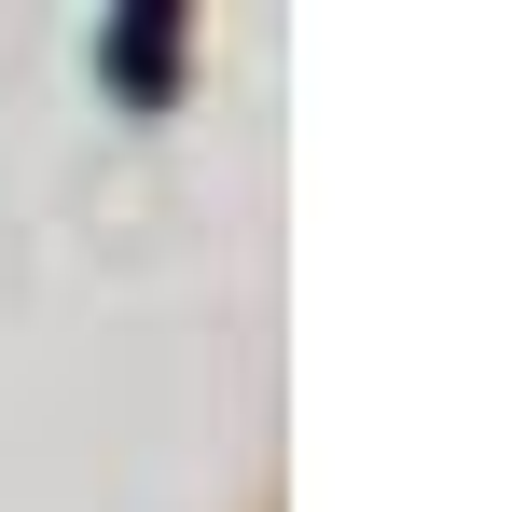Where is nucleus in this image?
Wrapping results in <instances>:
<instances>
[{
	"instance_id": "obj_1",
	"label": "nucleus",
	"mask_w": 512,
	"mask_h": 512,
	"mask_svg": "<svg viewBox=\"0 0 512 512\" xmlns=\"http://www.w3.org/2000/svg\"><path fill=\"white\" fill-rule=\"evenodd\" d=\"M111 84H180V14L139 0V28H111Z\"/></svg>"
}]
</instances>
